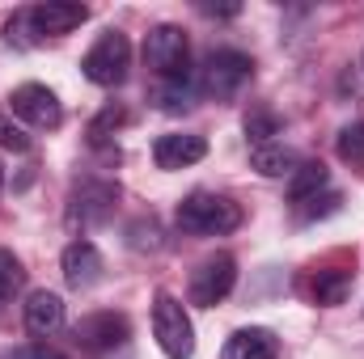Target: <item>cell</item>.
Here are the masks:
<instances>
[{"instance_id":"cell-26","label":"cell","mask_w":364,"mask_h":359,"mask_svg":"<svg viewBox=\"0 0 364 359\" xmlns=\"http://www.w3.org/2000/svg\"><path fill=\"white\" fill-rule=\"evenodd\" d=\"M0 190H4V165H0Z\"/></svg>"},{"instance_id":"cell-4","label":"cell","mask_w":364,"mask_h":359,"mask_svg":"<svg viewBox=\"0 0 364 359\" xmlns=\"http://www.w3.org/2000/svg\"><path fill=\"white\" fill-rule=\"evenodd\" d=\"M153 338L166 351V359L195 355V326H191L182 300L170 296V292H157V300H153Z\"/></svg>"},{"instance_id":"cell-13","label":"cell","mask_w":364,"mask_h":359,"mask_svg":"<svg viewBox=\"0 0 364 359\" xmlns=\"http://www.w3.org/2000/svg\"><path fill=\"white\" fill-rule=\"evenodd\" d=\"M21 317H26V330L34 338H51L55 330H64V300L55 292H47V287L43 292H30Z\"/></svg>"},{"instance_id":"cell-12","label":"cell","mask_w":364,"mask_h":359,"mask_svg":"<svg viewBox=\"0 0 364 359\" xmlns=\"http://www.w3.org/2000/svg\"><path fill=\"white\" fill-rule=\"evenodd\" d=\"M102 270H106V263L93 241H73L64 250V283L73 292H90L93 283H102Z\"/></svg>"},{"instance_id":"cell-10","label":"cell","mask_w":364,"mask_h":359,"mask_svg":"<svg viewBox=\"0 0 364 359\" xmlns=\"http://www.w3.org/2000/svg\"><path fill=\"white\" fill-rule=\"evenodd\" d=\"M127 334H132V321H127L123 313H90V317H81V326H77V347H81L85 355H106V351L123 347Z\"/></svg>"},{"instance_id":"cell-8","label":"cell","mask_w":364,"mask_h":359,"mask_svg":"<svg viewBox=\"0 0 364 359\" xmlns=\"http://www.w3.org/2000/svg\"><path fill=\"white\" fill-rule=\"evenodd\" d=\"M114 203H119V186H114V182L85 178L81 186H73V199H68V220H73V224H81V228L102 224V220H110Z\"/></svg>"},{"instance_id":"cell-18","label":"cell","mask_w":364,"mask_h":359,"mask_svg":"<svg viewBox=\"0 0 364 359\" xmlns=\"http://www.w3.org/2000/svg\"><path fill=\"white\" fill-rule=\"evenodd\" d=\"M348 287H352V275L348 270H322L318 283H314V300L318 304H339L348 296Z\"/></svg>"},{"instance_id":"cell-3","label":"cell","mask_w":364,"mask_h":359,"mask_svg":"<svg viewBox=\"0 0 364 359\" xmlns=\"http://www.w3.org/2000/svg\"><path fill=\"white\" fill-rule=\"evenodd\" d=\"M250 72H255L250 55H242V51H233V47H216V51L203 55L199 93H208V97H216V101H229V97L242 93V85L250 81Z\"/></svg>"},{"instance_id":"cell-20","label":"cell","mask_w":364,"mask_h":359,"mask_svg":"<svg viewBox=\"0 0 364 359\" xmlns=\"http://www.w3.org/2000/svg\"><path fill=\"white\" fill-rule=\"evenodd\" d=\"M339 157L343 161H352V165H364V118L360 123H348L343 131H339Z\"/></svg>"},{"instance_id":"cell-15","label":"cell","mask_w":364,"mask_h":359,"mask_svg":"<svg viewBox=\"0 0 364 359\" xmlns=\"http://www.w3.org/2000/svg\"><path fill=\"white\" fill-rule=\"evenodd\" d=\"M250 165L263 174V178H292L296 170H301V153L296 148H288V144H259V148H250Z\"/></svg>"},{"instance_id":"cell-24","label":"cell","mask_w":364,"mask_h":359,"mask_svg":"<svg viewBox=\"0 0 364 359\" xmlns=\"http://www.w3.org/2000/svg\"><path fill=\"white\" fill-rule=\"evenodd\" d=\"M335 203H339V194H335V190H326L322 199H305V203H296V211H301L305 220H314V216H326V211H335Z\"/></svg>"},{"instance_id":"cell-5","label":"cell","mask_w":364,"mask_h":359,"mask_svg":"<svg viewBox=\"0 0 364 359\" xmlns=\"http://www.w3.org/2000/svg\"><path fill=\"white\" fill-rule=\"evenodd\" d=\"M81 72L90 77L93 85H102V89L123 85L127 72H132V43H127V34L123 30H106L90 51H85Z\"/></svg>"},{"instance_id":"cell-23","label":"cell","mask_w":364,"mask_h":359,"mask_svg":"<svg viewBox=\"0 0 364 359\" xmlns=\"http://www.w3.org/2000/svg\"><path fill=\"white\" fill-rule=\"evenodd\" d=\"M123 123H127V110H123V106H106V110H102V114L93 118L90 136H93V140H102V136H106L110 127H123Z\"/></svg>"},{"instance_id":"cell-7","label":"cell","mask_w":364,"mask_h":359,"mask_svg":"<svg viewBox=\"0 0 364 359\" xmlns=\"http://www.w3.org/2000/svg\"><path fill=\"white\" fill-rule=\"evenodd\" d=\"M233 283H237V263L229 254H212L191 270V304L212 309L233 292Z\"/></svg>"},{"instance_id":"cell-9","label":"cell","mask_w":364,"mask_h":359,"mask_svg":"<svg viewBox=\"0 0 364 359\" xmlns=\"http://www.w3.org/2000/svg\"><path fill=\"white\" fill-rule=\"evenodd\" d=\"M9 106H13V114L17 118H26L30 127H38V131H55L60 123H64V106H60V97L47 89V85H17V89L9 93Z\"/></svg>"},{"instance_id":"cell-11","label":"cell","mask_w":364,"mask_h":359,"mask_svg":"<svg viewBox=\"0 0 364 359\" xmlns=\"http://www.w3.org/2000/svg\"><path fill=\"white\" fill-rule=\"evenodd\" d=\"M203 157H208V140L195 131H170V136H157V144H153L157 170H186Z\"/></svg>"},{"instance_id":"cell-6","label":"cell","mask_w":364,"mask_h":359,"mask_svg":"<svg viewBox=\"0 0 364 359\" xmlns=\"http://www.w3.org/2000/svg\"><path fill=\"white\" fill-rule=\"evenodd\" d=\"M144 60L157 81H186L191 77V43L182 26H153L144 38Z\"/></svg>"},{"instance_id":"cell-25","label":"cell","mask_w":364,"mask_h":359,"mask_svg":"<svg viewBox=\"0 0 364 359\" xmlns=\"http://www.w3.org/2000/svg\"><path fill=\"white\" fill-rule=\"evenodd\" d=\"M4 359H64V355H60V351H51V347H43V343H26V347L9 351Z\"/></svg>"},{"instance_id":"cell-14","label":"cell","mask_w":364,"mask_h":359,"mask_svg":"<svg viewBox=\"0 0 364 359\" xmlns=\"http://www.w3.org/2000/svg\"><path fill=\"white\" fill-rule=\"evenodd\" d=\"M275 355H279V338L263 326L233 330L225 338V351H220V359H275Z\"/></svg>"},{"instance_id":"cell-19","label":"cell","mask_w":364,"mask_h":359,"mask_svg":"<svg viewBox=\"0 0 364 359\" xmlns=\"http://www.w3.org/2000/svg\"><path fill=\"white\" fill-rule=\"evenodd\" d=\"M279 131V118H275L272 110H250L246 114V140L259 148V144H272V136Z\"/></svg>"},{"instance_id":"cell-16","label":"cell","mask_w":364,"mask_h":359,"mask_svg":"<svg viewBox=\"0 0 364 359\" xmlns=\"http://www.w3.org/2000/svg\"><path fill=\"white\" fill-rule=\"evenodd\" d=\"M331 186V170L322 161H301V170L288 178V194L292 203H305V199H318V190Z\"/></svg>"},{"instance_id":"cell-22","label":"cell","mask_w":364,"mask_h":359,"mask_svg":"<svg viewBox=\"0 0 364 359\" xmlns=\"http://www.w3.org/2000/svg\"><path fill=\"white\" fill-rule=\"evenodd\" d=\"M0 148H9V153H30V136H26L13 118H4V114H0Z\"/></svg>"},{"instance_id":"cell-17","label":"cell","mask_w":364,"mask_h":359,"mask_svg":"<svg viewBox=\"0 0 364 359\" xmlns=\"http://www.w3.org/2000/svg\"><path fill=\"white\" fill-rule=\"evenodd\" d=\"M153 101H157V110H166V114L191 110V106H195V85H191V77H186V81H157V85H153Z\"/></svg>"},{"instance_id":"cell-21","label":"cell","mask_w":364,"mask_h":359,"mask_svg":"<svg viewBox=\"0 0 364 359\" xmlns=\"http://www.w3.org/2000/svg\"><path fill=\"white\" fill-rule=\"evenodd\" d=\"M21 275H26L21 263H17L9 250H0V300H9V296L21 287Z\"/></svg>"},{"instance_id":"cell-1","label":"cell","mask_w":364,"mask_h":359,"mask_svg":"<svg viewBox=\"0 0 364 359\" xmlns=\"http://www.w3.org/2000/svg\"><path fill=\"white\" fill-rule=\"evenodd\" d=\"M85 17H90L85 4H73V0H47V4H34V9L13 13L9 26H4V38H9L13 47H34V43H43V38L73 34Z\"/></svg>"},{"instance_id":"cell-2","label":"cell","mask_w":364,"mask_h":359,"mask_svg":"<svg viewBox=\"0 0 364 359\" xmlns=\"http://www.w3.org/2000/svg\"><path fill=\"white\" fill-rule=\"evenodd\" d=\"M242 224V207L216 190H191L178 203V228L199 237H225Z\"/></svg>"}]
</instances>
